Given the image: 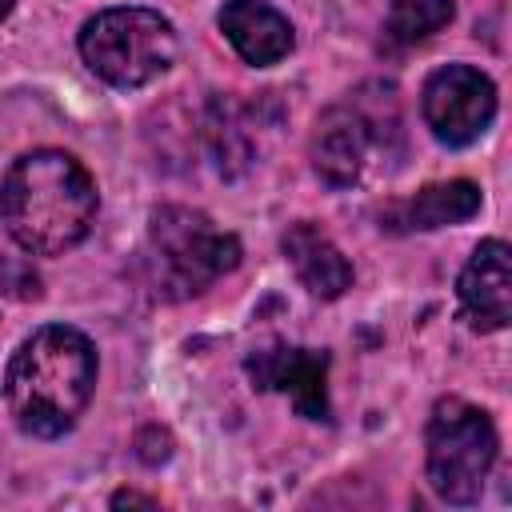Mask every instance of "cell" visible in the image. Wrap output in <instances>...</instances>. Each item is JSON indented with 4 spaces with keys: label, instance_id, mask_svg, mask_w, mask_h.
<instances>
[{
    "label": "cell",
    "instance_id": "cell-15",
    "mask_svg": "<svg viewBox=\"0 0 512 512\" xmlns=\"http://www.w3.org/2000/svg\"><path fill=\"white\" fill-rule=\"evenodd\" d=\"M40 280L24 268V264H12V260H0V292H12V296H40L36 288Z\"/></svg>",
    "mask_w": 512,
    "mask_h": 512
},
{
    "label": "cell",
    "instance_id": "cell-2",
    "mask_svg": "<svg viewBox=\"0 0 512 512\" xmlns=\"http://www.w3.org/2000/svg\"><path fill=\"white\" fill-rule=\"evenodd\" d=\"M96 388V348L68 324L36 328L8 360L4 400L12 420L40 440L64 436Z\"/></svg>",
    "mask_w": 512,
    "mask_h": 512
},
{
    "label": "cell",
    "instance_id": "cell-1",
    "mask_svg": "<svg viewBox=\"0 0 512 512\" xmlns=\"http://www.w3.org/2000/svg\"><path fill=\"white\" fill-rule=\"evenodd\" d=\"M96 220V184L88 168L60 152H24L0 180V224L32 256L76 248Z\"/></svg>",
    "mask_w": 512,
    "mask_h": 512
},
{
    "label": "cell",
    "instance_id": "cell-10",
    "mask_svg": "<svg viewBox=\"0 0 512 512\" xmlns=\"http://www.w3.org/2000/svg\"><path fill=\"white\" fill-rule=\"evenodd\" d=\"M280 248H284V256H288L296 280H300L312 296L336 300V296H344V292L352 288V264H348V256L332 244V236H328L320 224L296 220V224L284 232Z\"/></svg>",
    "mask_w": 512,
    "mask_h": 512
},
{
    "label": "cell",
    "instance_id": "cell-6",
    "mask_svg": "<svg viewBox=\"0 0 512 512\" xmlns=\"http://www.w3.org/2000/svg\"><path fill=\"white\" fill-rule=\"evenodd\" d=\"M420 112L440 144L464 148L488 132L496 116V84L472 64H444L428 76Z\"/></svg>",
    "mask_w": 512,
    "mask_h": 512
},
{
    "label": "cell",
    "instance_id": "cell-16",
    "mask_svg": "<svg viewBox=\"0 0 512 512\" xmlns=\"http://www.w3.org/2000/svg\"><path fill=\"white\" fill-rule=\"evenodd\" d=\"M112 508H156L152 496H140V492H116L112 496Z\"/></svg>",
    "mask_w": 512,
    "mask_h": 512
},
{
    "label": "cell",
    "instance_id": "cell-9",
    "mask_svg": "<svg viewBox=\"0 0 512 512\" xmlns=\"http://www.w3.org/2000/svg\"><path fill=\"white\" fill-rule=\"evenodd\" d=\"M460 304L472 328L496 332L512 320V252L504 240H484L460 272Z\"/></svg>",
    "mask_w": 512,
    "mask_h": 512
},
{
    "label": "cell",
    "instance_id": "cell-7",
    "mask_svg": "<svg viewBox=\"0 0 512 512\" xmlns=\"http://www.w3.org/2000/svg\"><path fill=\"white\" fill-rule=\"evenodd\" d=\"M244 368L252 376V388L284 392L304 420H328L332 416V404H328V352L272 344V348L252 352L244 360Z\"/></svg>",
    "mask_w": 512,
    "mask_h": 512
},
{
    "label": "cell",
    "instance_id": "cell-11",
    "mask_svg": "<svg viewBox=\"0 0 512 512\" xmlns=\"http://www.w3.org/2000/svg\"><path fill=\"white\" fill-rule=\"evenodd\" d=\"M228 44L240 52V60L268 68L292 52V24L284 12H276L264 0H228L216 16Z\"/></svg>",
    "mask_w": 512,
    "mask_h": 512
},
{
    "label": "cell",
    "instance_id": "cell-12",
    "mask_svg": "<svg viewBox=\"0 0 512 512\" xmlns=\"http://www.w3.org/2000/svg\"><path fill=\"white\" fill-rule=\"evenodd\" d=\"M480 212V188L472 180H444V184H424L412 200L392 204L380 220L392 232H432L444 224H460Z\"/></svg>",
    "mask_w": 512,
    "mask_h": 512
},
{
    "label": "cell",
    "instance_id": "cell-17",
    "mask_svg": "<svg viewBox=\"0 0 512 512\" xmlns=\"http://www.w3.org/2000/svg\"><path fill=\"white\" fill-rule=\"evenodd\" d=\"M12 4H16V0H0V24H4V16L12 12Z\"/></svg>",
    "mask_w": 512,
    "mask_h": 512
},
{
    "label": "cell",
    "instance_id": "cell-8",
    "mask_svg": "<svg viewBox=\"0 0 512 512\" xmlns=\"http://www.w3.org/2000/svg\"><path fill=\"white\" fill-rule=\"evenodd\" d=\"M372 144V120L360 104H336L316 120V132L308 140L312 168L324 184L348 188L364 172V156Z\"/></svg>",
    "mask_w": 512,
    "mask_h": 512
},
{
    "label": "cell",
    "instance_id": "cell-14",
    "mask_svg": "<svg viewBox=\"0 0 512 512\" xmlns=\"http://www.w3.org/2000/svg\"><path fill=\"white\" fill-rule=\"evenodd\" d=\"M452 16H456L452 0H396L388 8L384 32L396 44H416V40H428L432 32H440L444 24H452Z\"/></svg>",
    "mask_w": 512,
    "mask_h": 512
},
{
    "label": "cell",
    "instance_id": "cell-4",
    "mask_svg": "<svg viewBox=\"0 0 512 512\" xmlns=\"http://www.w3.org/2000/svg\"><path fill=\"white\" fill-rule=\"evenodd\" d=\"M84 64L112 88H144L176 60V28L152 8H104L80 28Z\"/></svg>",
    "mask_w": 512,
    "mask_h": 512
},
{
    "label": "cell",
    "instance_id": "cell-5",
    "mask_svg": "<svg viewBox=\"0 0 512 512\" xmlns=\"http://www.w3.org/2000/svg\"><path fill=\"white\" fill-rule=\"evenodd\" d=\"M496 428L484 408L448 396L436 400L424 432V472L440 500L476 504L496 464Z\"/></svg>",
    "mask_w": 512,
    "mask_h": 512
},
{
    "label": "cell",
    "instance_id": "cell-13",
    "mask_svg": "<svg viewBox=\"0 0 512 512\" xmlns=\"http://www.w3.org/2000/svg\"><path fill=\"white\" fill-rule=\"evenodd\" d=\"M204 140L212 152V164L224 176H236L252 164V120L248 108H240L236 100H212L208 116H204Z\"/></svg>",
    "mask_w": 512,
    "mask_h": 512
},
{
    "label": "cell",
    "instance_id": "cell-3",
    "mask_svg": "<svg viewBox=\"0 0 512 512\" xmlns=\"http://www.w3.org/2000/svg\"><path fill=\"white\" fill-rule=\"evenodd\" d=\"M148 264L160 296L188 300L240 264V240L220 232L204 212L164 204L148 220Z\"/></svg>",
    "mask_w": 512,
    "mask_h": 512
}]
</instances>
